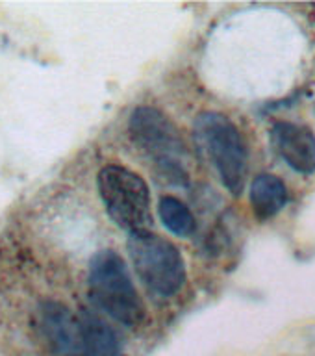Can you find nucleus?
<instances>
[{
    "instance_id": "1",
    "label": "nucleus",
    "mask_w": 315,
    "mask_h": 356,
    "mask_svg": "<svg viewBox=\"0 0 315 356\" xmlns=\"http://www.w3.org/2000/svg\"><path fill=\"white\" fill-rule=\"evenodd\" d=\"M89 295L100 310L124 327H138L143 319V302L115 250H100L89 261Z\"/></svg>"
},
{
    "instance_id": "2",
    "label": "nucleus",
    "mask_w": 315,
    "mask_h": 356,
    "mask_svg": "<svg viewBox=\"0 0 315 356\" xmlns=\"http://www.w3.org/2000/svg\"><path fill=\"white\" fill-rule=\"evenodd\" d=\"M128 132L134 143L156 161L165 182L175 186L188 184V172L184 167L186 145L169 117L150 106H139L130 115Z\"/></svg>"
},
{
    "instance_id": "3",
    "label": "nucleus",
    "mask_w": 315,
    "mask_h": 356,
    "mask_svg": "<svg viewBox=\"0 0 315 356\" xmlns=\"http://www.w3.org/2000/svg\"><path fill=\"white\" fill-rule=\"evenodd\" d=\"M195 139L210 163L216 167L221 182L232 195L243 191L247 178V145L228 117L217 111H204L195 119Z\"/></svg>"
},
{
    "instance_id": "4",
    "label": "nucleus",
    "mask_w": 315,
    "mask_h": 356,
    "mask_svg": "<svg viewBox=\"0 0 315 356\" xmlns=\"http://www.w3.org/2000/svg\"><path fill=\"white\" fill-rule=\"evenodd\" d=\"M128 254L136 275L156 299H171L186 282V264L180 250L156 234L139 232L128 238Z\"/></svg>"
},
{
    "instance_id": "5",
    "label": "nucleus",
    "mask_w": 315,
    "mask_h": 356,
    "mask_svg": "<svg viewBox=\"0 0 315 356\" xmlns=\"http://www.w3.org/2000/svg\"><path fill=\"white\" fill-rule=\"evenodd\" d=\"M97 184L106 211L117 227L128 234L149 232L150 193L143 178L127 167L106 165L100 169Z\"/></svg>"
},
{
    "instance_id": "6",
    "label": "nucleus",
    "mask_w": 315,
    "mask_h": 356,
    "mask_svg": "<svg viewBox=\"0 0 315 356\" xmlns=\"http://www.w3.org/2000/svg\"><path fill=\"white\" fill-rule=\"evenodd\" d=\"M41 325L47 338L61 356H88L80 317L65 305L45 302L41 306Z\"/></svg>"
},
{
    "instance_id": "7",
    "label": "nucleus",
    "mask_w": 315,
    "mask_h": 356,
    "mask_svg": "<svg viewBox=\"0 0 315 356\" xmlns=\"http://www.w3.org/2000/svg\"><path fill=\"white\" fill-rule=\"evenodd\" d=\"M271 143L293 171L315 172V136L310 128L295 122H277L271 128Z\"/></svg>"
},
{
    "instance_id": "8",
    "label": "nucleus",
    "mask_w": 315,
    "mask_h": 356,
    "mask_svg": "<svg viewBox=\"0 0 315 356\" xmlns=\"http://www.w3.org/2000/svg\"><path fill=\"white\" fill-rule=\"evenodd\" d=\"M288 202V188L275 175H258L250 186V206L260 219L277 216Z\"/></svg>"
},
{
    "instance_id": "9",
    "label": "nucleus",
    "mask_w": 315,
    "mask_h": 356,
    "mask_svg": "<svg viewBox=\"0 0 315 356\" xmlns=\"http://www.w3.org/2000/svg\"><path fill=\"white\" fill-rule=\"evenodd\" d=\"M83 341L88 356H117L119 355V338L115 330L100 316L93 312L83 310L80 314Z\"/></svg>"
},
{
    "instance_id": "10",
    "label": "nucleus",
    "mask_w": 315,
    "mask_h": 356,
    "mask_svg": "<svg viewBox=\"0 0 315 356\" xmlns=\"http://www.w3.org/2000/svg\"><path fill=\"white\" fill-rule=\"evenodd\" d=\"M158 211H160L161 222L172 234L189 236L195 230L193 213H191L188 206L184 204L182 200L175 199V197H161Z\"/></svg>"
},
{
    "instance_id": "11",
    "label": "nucleus",
    "mask_w": 315,
    "mask_h": 356,
    "mask_svg": "<svg viewBox=\"0 0 315 356\" xmlns=\"http://www.w3.org/2000/svg\"><path fill=\"white\" fill-rule=\"evenodd\" d=\"M117 356H122V355H117Z\"/></svg>"
}]
</instances>
